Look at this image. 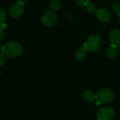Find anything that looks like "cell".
<instances>
[{
  "label": "cell",
  "instance_id": "6da1fadb",
  "mask_svg": "<svg viewBox=\"0 0 120 120\" xmlns=\"http://www.w3.org/2000/svg\"><path fill=\"white\" fill-rule=\"evenodd\" d=\"M23 51L22 45L16 41H11L4 45L3 52L5 56L9 58H16L19 56Z\"/></svg>",
  "mask_w": 120,
  "mask_h": 120
},
{
  "label": "cell",
  "instance_id": "7a4b0ae2",
  "mask_svg": "<svg viewBox=\"0 0 120 120\" xmlns=\"http://www.w3.org/2000/svg\"><path fill=\"white\" fill-rule=\"evenodd\" d=\"M114 100L113 92L107 88H103L99 90L96 94L95 105L99 106L101 104H108Z\"/></svg>",
  "mask_w": 120,
  "mask_h": 120
},
{
  "label": "cell",
  "instance_id": "3957f363",
  "mask_svg": "<svg viewBox=\"0 0 120 120\" xmlns=\"http://www.w3.org/2000/svg\"><path fill=\"white\" fill-rule=\"evenodd\" d=\"M101 42V38L98 35L93 34L87 39L86 42L82 45L81 48L86 51L93 52L99 49Z\"/></svg>",
  "mask_w": 120,
  "mask_h": 120
},
{
  "label": "cell",
  "instance_id": "277c9868",
  "mask_svg": "<svg viewBox=\"0 0 120 120\" xmlns=\"http://www.w3.org/2000/svg\"><path fill=\"white\" fill-rule=\"evenodd\" d=\"M41 22L46 27H52L57 22V15L53 11H46L42 16Z\"/></svg>",
  "mask_w": 120,
  "mask_h": 120
},
{
  "label": "cell",
  "instance_id": "5b68a950",
  "mask_svg": "<svg viewBox=\"0 0 120 120\" xmlns=\"http://www.w3.org/2000/svg\"><path fill=\"white\" fill-rule=\"evenodd\" d=\"M115 114L114 109L109 107H104L100 109L97 113V120H110Z\"/></svg>",
  "mask_w": 120,
  "mask_h": 120
},
{
  "label": "cell",
  "instance_id": "8992f818",
  "mask_svg": "<svg viewBox=\"0 0 120 120\" xmlns=\"http://www.w3.org/2000/svg\"><path fill=\"white\" fill-rule=\"evenodd\" d=\"M24 11V8L23 5L18 3L12 4L9 9V15L12 18H19L22 16Z\"/></svg>",
  "mask_w": 120,
  "mask_h": 120
},
{
  "label": "cell",
  "instance_id": "52a82bcc",
  "mask_svg": "<svg viewBox=\"0 0 120 120\" xmlns=\"http://www.w3.org/2000/svg\"><path fill=\"white\" fill-rule=\"evenodd\" d=\"M95 16L100 22L105 23V22H107L110 20L111 14L106 9H100L96 11Z\"/></svg>",
  "mask_w": 120,
  "mask_h": 120
},
{
  "label": "cell",
  "instance_id": "ba28073f",
  "mask_svg": "<svg viewBox=\"0 0 120 120\" xmlns=\"http://www.w3.org/2000/svg\"><path fill=\"white\" fill-rule=\"evenodd\" d=\"M109 40L112 45H120V30L117 28L112 30L109 34Z\"/></svg>",
  "mask_w": 120,
  "mask_h": 120
},
{
  "label": "cell",
  "instance_id": "9c48e42d",
  "mask_svg": "<svg viewBox=\"0 0 120 120\" xmlns=\"http://www.w3.org/2000/svg\"><path fill=\"white\" fill-rule=\"evenodd\" d=\"M82 98L86 101L91 102L96 100V94L90 90H86L82 93Z\"/></svg>",
  "mask_w": 120,
  "mask_h": 120
},
{
  "label": "cell",
  "instance_id": "30bf717a",
  "mask_svg": "<svg viewBox=\"0 0 120 120\" xmlns=\"http://www.w3.org/2000/svg\"><path fill=\"white\" fill-rule=\"evenodd\" d=\"M117 54L116 46L112 45L107 50V56L109 59H114Z\"/></svg>",
  "mask_w": 120,
  "mask_h": 120
},
{
  "label": "cell",
  "instance_id": "8fae6325",
  "mask_svg": "<svg viewBox=\"0 0 120 120\" xmlns=\"http://www.w3.org/2000/svg\"><path fill=\"white\" fill-rule=\"evenodd\" d=\"M62 4L59 0H51L49 3V7L52 11H58L61 9Z\"/></svg>",
  "mask_w": 120,
  "mask_h": 120
},
{
  "label": "cell",
  "instance_id": "7c38bea8",
  "mask_svg": "<svg viewBox=\"0 0 120 120\" xmlns=\"http://www.w3.org/2000/svg\"><path fill=\"white\" fill-rule=\"evenodd\" d=\"M86 50L82 49L81 47L78 49L76 52V54H75V57H76V59L77 60V61H82V60H83L86 57Z\"/></svg>",
  "mask_w": 120,
  "mask_h": 120
},
{
  "label": "cell",
  "instance_id": "4fadbf2b",
  "mask_svg": "<svg viewBox=\"0 0 120 120\" xmlns=\"http://www.w3.org/2000/svg\"><path fill=\"white\" fill-rule=\"evenodd\" d=\"M85 7H86V9L87 11L89 12V13L93 14V13L97 11V6L95 5V4H94L93 2H88Z\"/></svg>",
  "mask_w": 120,
  "mask_h": 120
},
{
  "label": "cell",
  "instance_id": "5bb4252c",
  "mask_svg": "<svg viewBox=\"0 0 120 120\" xmlns=\"http://www.w3.org/2000/svg\"><path fill=\"white\" fill-rule=\"evenodd\" d=\"M7 21V14L4 10L0 9V27H2Z\"/></svg>",
  "mask_w": 120,
  "mask_h": 120
},
{
  "label": "cell",
  "instance_id": "9a60e30c",
  "mask_svg": "<svg viewBox=\"0 0 120 120\" xmlns=\"http://www.w3.org/2000/svg\"><path fill=\"white\" fill-rule=\"evenodd\" d=\"M112 11H114V13L118 14L119 16H120V4L119 3L114 4L112 5Z\"/></svg>",
  "mask_w": 120,
  "mask_h": 120
},
{
  "label": "cell",
  "instance_id": "2e32d148",
  "mask_svg": "<svg viewBox=\"0 0 120 120\" xmlns=\"http://www.w3.org/2000/svg\"><path fill=\"white\" fill-rule=\"evenodd\" d=\"M74 1L77 5L80 7H85L87 4V3L89 2L88 0H74Z\"/></svg>",
  "mask_w": 120,
  "mask_h": 120
},
{
  "label": "cell",
  "instance_id": "e0dca14e",
  "mask_svg": "<svg viewBox=\"0 0 120 120\" xmlns=\"http://www.w3.org/2000/svg\"><path fill=\"white\" fill-rule=\"evenodd\" d=\"M5 63V57L4 53H0V67H2Z\"/></svg>",
  "mask_w": 120,
  "mask_h": 120
},
{
  "label": "cell",
  "instance_id": "ac0fdd59",
  "mask_svg": "<svg viewBox=\"0 0 120 120\" xmlns=\"http://www.w3.org/2000/svg\"><path fill=\"white\" fill-rule=\"evenodd\" d=\"M5 38V32L2 28L0 27V41L4 40Z\"/></svg>",
  "mask_w": 120,
  "mask_h": 120
},
{
  "label": "cell",
  "instance_id": "d6986e66",
  "mask_svg": "<svg viewBox=\"0 0 120 120\" xmlns=\"http://www.w3.org/2000/svg\"><path fill=\"white\" fill-rule=\"evenodd\" d=\"M28 1V0H19V3L21 4H22V5H23V4H24L25 3H26Z\"/></svg>",
  "mask_w": 120,
  "mask_h": 120
},
{
  "label": "cell",
  "instance_id": "ffe728a7",
  "mask_svg": "<svg viewBox=\"0 0 120 120\" xmlns=\"http://www.w3.org/2000/svg\"><path fill=\"white\" fill-rule=\"evenodd\" d=\"M3 49H4V46L0 45V53H4L3 52Z\"/></svg>",
  "mask_w": 120,
  "mask_h": 120
},
{
  "label": "cell",
  "instance_id": "44dd1931",
  "mask_svg": "<svg viewBox=\"0 0 120 120\" xmlns=\"http://www.w3.org/2000/svg\"><path fill=\"white\" fill-rule=\"evenodd\" d=\"M7 27H8V26H7V25H6V23H4V24L1 28H2L3 29H7Z\"/></svg>",
  "mask_w": 120,
  "mask_h": 120
},
{
  "label": "cell",
  "instance_id": "7402d4cb",
  "mask_svg": "<svg viewBox=\"0 0 120 120\" xmlns=\"http://www.w3.org/2000/svg\"><path fill=\"white\" fill-rule=\"evenodd\" d=\"M119 22H120V16H119Z\"/></svg>",
  "mask_w": 120,
  "mask_h": 120
},
{
  "label": "cell",
  "instance_id": "603a6c76",
  "mask_svg": "<svg viewBox=\"0 0 120 120\" xmlns=\"http://www.w3.org/2000/svg\"><path fill=\"white\" fill-rule=\"evenodd\" d=\"M119 54H120V49H119Z\"/></svg>",
  "mask_w": 120,
  "mask_h": 120
}]
</instances>
